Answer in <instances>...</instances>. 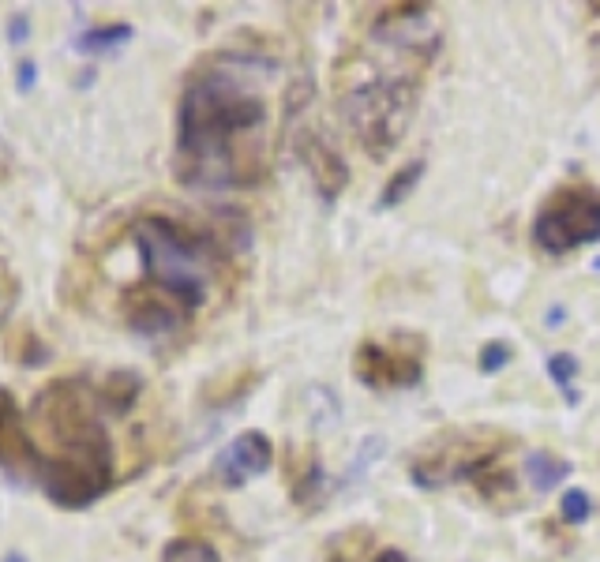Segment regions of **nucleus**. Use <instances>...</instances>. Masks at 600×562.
Segmentation results:
<instances>
[{
    "label": "nucleus",
    "mask_w": 600,
    "mask_h": 562,
    "mask_svg": "<svg viewBox=\"0 0 600 562\" xmlns=\"http://www.w3.org/2000/svg\"><path fill=\"white\" fill-rule=\"evenodd\" d=\"M34 80H38V64H34V61H23V64H19V80H15L19 94H31Z\"/></svg>",
    "instance_id": "obj_22"
},
{
    "label": "nucleus",
    "mask_w": 600,
    "mask_h": 562,
    "mask_svg": "<svg viewBox=\"0 0 600 562\" xmlns=\"http://www.w3.org/2000/svg\"><path fill=\"white\" fill-rule=\"evenodd\" d=\"M371 562H409L402 551H394V548H387V551H380V555H375Z\"/></svg>",
    "instance_id": "obj_24"
},
{
    "label": "nucleus",
    "mask_w": 600,
    "mask_h": 562,
    "mask_svg": "<svg viewBox=\"0 0 600 562\" xmlns=\"http://www.w3.org/2000/svg\"><path fill=\"white\" fill-rule=\"evenodd\" d=\"M353 371L368 387H413L420 379V361L417 356H394L380 342H364L353 356Z\"/></svg>",
    "instance_id": "obj_8"
},
{
    "label": "nucleus",
    "mask_w": 600,
    "mask_h": 562,
    "mask_svg": "<svg viewBox=\"0 0 600 562\" xmlns=\"http://www.w3.org/2000/svg\"><path fill=\"white\" fill-rule=\"evenodd\" d=\"M300 158H305V169H308V176H312V184H315L323 202H334V199L345 195L349 165L319 132H300Z\"/></svg>",
    "instance_id": "obj_7"
},
{
    "label": "nucleus",
    "mask_w": 600,
    "mask_h": 562,
    "mask_svg": "<svg viewBox=\"0 0 600 562\" xmlns=\"http://www.w3.org/2000/svg\"><path fill=\"white\" fill-rule=\"evenodd\" d=\"M525 476H530L533 492H552L559 488V483L570 476V462H563V457L548 454V450H533L530 457H525Z\"/></svg>",
    "instance_id": "obj_11"
},
{
    "label": "nucleus",
    "mask_w": 600,
    "mask_h": 562,
    "mask_svg": "<svg viewBox=\"0 0 600 562\" xmlns=\"http://www.w3.org/2000/svg\"><path fill=\"white\" fill-rule=\"evenodd\" d=\"M27 38H31V15L15 12V15L8 19V42H12V45H23Z\"/></svg>",
    "instance_id": "obj_21"
},
{
    "label": "nucleus",
    "mask_w": 600,
    "mask_h": 562,
    "mask_svg": "<svg viewBox=\"0 0 600 562\" xmlns=\"http://www.w3.org/2000/svg\"><path fill=\"white\" fill-rule=\"evenodd\" d=\"M567 323V308H563V304H556V308H548V315H544V326H563Z\"/></svg>",
    "instance_id": "obj_23"
},
{
    "label": "nucleus",
    "mask_w": 600,
    "mask_h": 562,
    "mask_svg": "<svg viewBox=\"0 0 600 562\" xmlns=\"http://www.w3.org/2000/svg\"><path fill=\"white\" fill-rule=\"evenodd\" d=\"M162 562H221L218 551L207 540H195V536H181V540H169L162 551Z\"/></svg>",
    "instance_id": "obj_14"
},
{
    "label": "nucleus",
    "mask_w": 600,
    "mask_h": 562,
    "mask_svg": "<svg viewBox=\"0 0 600 562\" xmlns=\"http://www.w3.org/2000/svg\"><path fill=\"white\" fill-rule=\"evenodd\" d=\"M511 361H514V349H511L507 342H488V345L481 349V356H477V368H481L484 375H495V371H503Z\"/></svg>",
    "instance_id": "obj_18"
},
{
    "label": "nucleus",
    "mask_w": 600,
    "mask_h": 562,
    "mask_svg": "<svg viewBox=\"0 0 600 562\" xmlns=\"http://www.w3.org/2000/svg\"><path fill=\"white\" fill-rule=\"evenodd\" d=\"M132 244L155 293L173 300L181 312L203 308L214 286V244L207 233H195L173 218H143L132 225Z\"/></svg>",
    "instance_id": "obj_3"
},
{
    "label": "nucleus",
    "mask_w": 600,
    "mask_h": 562,
    "mask_svg": "<svg viewBox=\"0 0 600 562\" xmlns=\"http://www.w3.org/2000/svg\"><path fill=\"white\" fill-rule=\"evenodd\" d=\"M596 240H600V195L589 188L556 192L533 221V244L548 255H567Z\"/></svg>",
    "instance_id": "obj_5"
},
{
    "label": "nucleus",
    "mask_w": 600,
    "mask_h": 562,
    "mask_svg": "<svg viewBox=\"0 0 600 562\" xmlns=\"http://www.w3.org/2000/svg\"><path fill=\"white\" fill-rule=\"evenodd\" d=\"M270 465H274L270 439L263 436V431H244V436H237L230 446L218 454L214 473H218V480L225 483V488H244L248 480L263 476Z\"/></svg>",
    "instance_id": "obj_6"
},
{
    "label": "nucleus",
    "mask_w": 600,
    "mask_h": 562,
    "mask_svg": "<svg viewBox=\"0 0 600 562\" xmlns=\"http://www.w3.org/2000/svg\"><path fill=\"white\" fill-rule=\"evenodd\" d=\"M0 469L34 476V443L19 420V408L8 390H0Z\"/></svg>",
    "instance_id": "obj_9"
},
{
    "label": "nucleus",
    "mask_w": 600,
    "mask_h": 562,
    "mask_svg": "<svg viewBox=\"0 0 600 562\" xmlns=\"http://www.w3.org/2000/svg\"><path fill=\"white\" fill-rule=\"evenodd\" d=\"M34 424L53 436V454H34V483L57 506L80 510L113 483V443L83 379H57L34 398Z\"/></svg>",
    "instance_id": "obj_2"
},
{
    "label": "nucleus",
    "mask_w": 600,
    "mask_h": 562,
    "mask_svg": "<svg viewBox=\"0 0 600 562\" xmlns=\"http://www.w3.org/2000/svg\"><path fill=\"white\" fill-rule=\"evenodd\" d=\"M323 495V465L319 462H312L308 465V473H305V480L296 483V492H293V499L300 502V506H315V499Z\"/></svg>",
    "instance_id": "obj_19"
},
{
    "label": "nucleus",
    "mask_w": 600,
    "mask_h": 562,
    "mask_svg": "<svg viewBox=\"0 0 600 562\" xmlns=\"http://www.w3.org/2000/svg\"><path fill=\"white\" fill-rule=\"evenodd\" d=\"M331 562H345V558H331Z\"/></svg>",
    "instance_id": "obj_26"
},
{
    "label": "nucleus",
    "mask_w": 600,
    "mask_h": 562,
    "mask_svg": "<svg viewBox=\"0 0 600 562\" xmlns=\"http://www.w3.org/2000/svg\"><path fill=\"white\" fill-rule=\"evenodd\" d=\"M184 312L162 293H132L128 296V326L143 338H162L181 326Z\"/></svg>",
    "instance_id": "obj_10"
},
{
    "label": "nucleus",
    "mask_w": 600,
    "mask_h": 562,
    "mask_svg": "<svg viewBox=\"0 0 600 562\" xmlns=\"http://www.w3.org/2000/svg\"><path fill=\"white\" fill-rule=\"evenodd\" d=\"M270 57L221 49L188 75L177 113V181L203 192L252 188L267 173Z\"/></svg>",
    "instance_id": "obj_1"
},
{
    "label": "nucleus",
    "mask_w": 600,
    "mask_h": 562,
    "mask_svg": "<svg viewBox=\"0 0 600 562\" xmlns=\"http://www.w3.org/2000/svg\"><path fill=\"white\" fill-rule=\"evenodd\" d=\"M0 562H27V558H23L19 551H12V555H5V558H0Z\"/></svg>",
    "instance_id": "obj_25"
},
{
    "label": "nucleus",
    "mask_w": 600,
    "mask_h": 562,
    "mask_svg": "<svg viewBox=\"0 0 600 562\" xmlns=\"http://www.w3.org/2000/svg\"><path fill=\"white\" fill-rule=\"evenodd\" d=\"M548 375H552V382H556V387H563L567 398H570V382L578 379V356L552 352V356H548Z\"/></svg>",
    "instance_id": "obj_17"
},
{
    "label": "nucleus",
    "mask_w": 600,
    "mask_h": 562,
    "mask_svg": "<svg viewBox=\"0 0 600 562\" xmlns=\"http://www.w3.org/2000/svg\"><path fill=\"white\" fill-rule=\"evenodd\" d=\"M383 446H387V443H383V436H371V446H368V443L361 446V454L353 457V473H349V476H361V473H364V469L375 462V457L383 454Z\"/></svg>",
    "instance_id": "obj_20"
},
{
    "label": "nucleus",
    "mask_w": 600,
    "mask_h": 562,
    "mask_svg": "<svg viewBox=\"0 0 600 562\" xmlns=\"http://www.w3.org/2000/svg\"><path fill=\"white\" fill-rule=\"evenodd\" d=\"M420 176H424V162H420V158L398 165V173L390 176L387 188H383V195H380V211H390V207H398V202H406V199L413 195V188L420 184Z\"/></svg>",
    "instance_id": "obj_13"
},
{
    "label": "nucleus",
    "mask_w": 600,
    "mask_h": 562,
    "mask_svg": "<svg viewBox=\"0 0 600 562\" xmlns=\"http://www.w3.org/2000/svg\"><path fill=\"white\" fill-rule=\"evenodd\" d=\"M124 42H132V27L128 23H106V27H90L80 34V42H75V49L80 53H113V49H120Z\"/></svg>",
    "instance_id": "obj_12"
},
{
    "label": "nucleus",
    "mask_w": 600,
    "mask_h": 562,
    "mask_svg": "<svg viewBox=\"0 0 600 562\" xmlns=\"http://www.w3.org/2000/svg\"><path fill=\"white\" fill-rule=\"evenodd\" d=\"M136 394H139V379L132 375V371H124V375H113L109 382H106V390H102V398L113 405V408H128L132 401H136Z\"/></svg>",
    "instance_id": "obj_16"
},
{
    "label": "nucleus",
    "mask_w": 600,
    "mask_h": 562,
    "mask_svg": "<svg viewBox=\"0 0 600 562\" xmlns=\"http://www.w3.org/2000/svg\"><path fill=\"white\" fill-rule=\"evenodd\" d=\"M338 109L368 155L383 158L417 113V71H383L368 83L345 87Z\"/></svg>",
    "instance_id": "obj_4"
},
{
    "label": "nucleus",
    "mask_w": 600,
    "mask_h": 562,
    "mask_svg": "<svg viewBox=\"0 0 600 562\" xmlns=\"http://www.w3.org/2000/svg\"><path fill=\"white\" fill-rule=\"evenodd\" d=\"M589 514H593V499H589V492H582V488L563 492V499H559V518H563L567 525H586Z\"/></svg>",
    "instance_id": "obj_15"
}]
</instances>
